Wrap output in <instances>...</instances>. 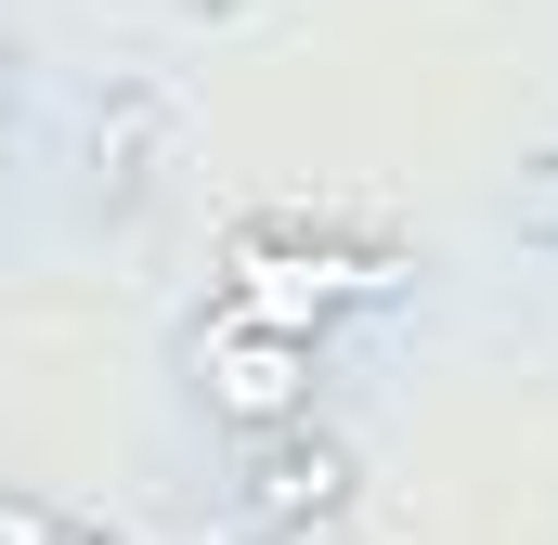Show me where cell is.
Wrapping results in <instances>:
<instances>
[{
    "mask_svg": "<svg viewBox=\"0 0 558 545\" xmlns=\"http://www.w3.org/2000/svg\"><path fill=\"white\" fill-rule=\"evenodd\" d=\"M507 234H520L533 261H558V143H546V156H520V169H507Z\"/></svg>",
    "mask_w": 558,
    "mask_h": 545,
    "instance_id": "cell-2",
    "label": "cell"
},
{
    "mask_svg": "<svg viewBox=\"0 0 558 545\" xmlns=\"http://www.w3.org/2000/svg\"><path fill=\"white\" fill-rule=\"evenodd\" d=\"M52 545H131V533H92V520H65V507H52Z\"/></svg>",
    "mask_w": 558,
    "mask_h": 545,
    "instance_id": "cell-4",
    "label": "cell"
},
{
    "mask_svg": "<svg viewBox=\"0 0 558 545\" xmlns=\"http://www.w3.org/2000/svg\"><path fill=\"white\" fill-rule=\"evenodd\" d=\"M338 507H351V455H338L312 415L234 441V520H247V533H312V520H338Z\"/></svg>",
    "mask_w": 558,
    "mask_h": 545,
    "instance_id": "cell-1",
    "label": "cell"
},
{
    "mask_svg": "<svg viewBox=\"0 0 558 545\" xmlns=\"http://www.w3.org/2000/svg\"><path fill=\"white\" fill-rule=\"evenodd\" d=\"M0 545H52V507H26V494H0Z\"/></svg>",
    "mask_w": 558,
    "mask_h": 545,
    "instance_id": "cell-3",
    "label": "cell"
}]
</instances>
